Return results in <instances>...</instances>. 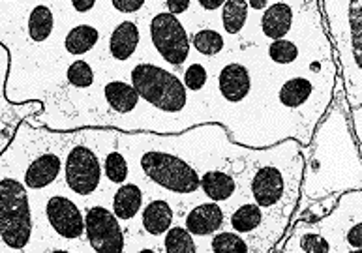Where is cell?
I'll list each match as a JSON object with an SVG mask.
<instances>
[{
    "mask_svg": "<svg viewBox=\"0 0 362 253\" xmlns=\"http://www.w3.org/2000/svg\"><path fill=\"white\" fill-rule=\"evenodd\" d=\"M132 86L141 100L163 113H180L188 103V90L179 77L156 64H136L130 73Z\"/></svg>",
    "mask_w": 362,
    "mask_h": 253,
    "instance_id": "cell-1",
    "label": "cell"
},
{
    "mask_svg": "<svg viewBox=\"0 0 362 253\" xmlns=\"http://www.w3.org/2000/svg\"><path fill=\"white\" fill-rule=\"evenodd\" d=\"M0 238L10 249H23L33 238V212L25 184L0 180Z\"/></svg>",
    "mask_w": 362,
    "mask_h": 253,
    "instance_id": "cell-2",
    "label": "cell"
},
{
    "mask_svg": "<svg viewBox=\"0 0 362 253\" xmlns=\"http://www.w3.org/2000/svg\"><path fill=\"white\" fill-rule=\"evenodd\" d=\"M139 167L146 178L160 188L179 195H192L199 189V175L182 158L163 151H146L141 154Z\"/></svg>",
    "mask_w": 362,
    "mask_h": 253,
    "instance_id": "cell-3",
    "label": "cell"
},
{
    "mask_svg": "<svg viewBox=\"0 0 362 253\" xmlns=\"http://www.w3.org/2000/svg\"><path fill=\"white\" fill-rule=\"evenodd\" d=\"M148 30H151L152 45L168 64L182 66L188 60V33L182 23L177 19V16H171L169 11L156 13L152 17Z\"/></svg>",
    "mask_w": 362,
    "mask_h": 253,
    "instance_id": "cell-4",
    "label": "cell"
},
{
    "mask_svg": "<svg viewBox=\"0 0 362 253\" xmlns=\"http://www.w3.org/2000/svg\"><path fill=\"white\" fill-rule=\"evenodd\" d=\"M102 163L96 152L85 145L74 146L64 163V178L68 188L76 195L88 197L100 188L102 182Z\"/></svg>",
    "mask_w": 362,
    "mask_h": 253,
    "instance_id": "cell-5",
    "label": "cell"
},
{
    "mask_svg": "<svg viewBox=\"0 0 362 253\" xmlns=\"http://www.w3.org/2000/svg\"><path fill=\"white\" fill-rule=\"evenodd\" d=\"M85 235L96 253L124 252V231L120 220L105 206H92L85 214Z\"/></svg>",
    "mask_w": 362,
    "mask_h": 253,
    "instance_id": "cell-6",
    "label": "cell"
},
{
    "mask_svg": "<svg viewBox=\"0 0 362 253\" xmlns=\"http://www.w3.org/2000/svg\"><path fill=\"white\" fill-rule=\"evenodd\" d=\"M45 218L60 238L79 240L85 235V216L79 206L64 195H53L45 203Z\"/></svg>",
    "mask_w": 362,
    "mask_h": 253,
    "instance_id": "cell-7",
    "label": "cell"
},
{
    "mask_svg": "<svg viewBox=\"0 0 362 253\" xmlns=\"http://www.w3.org/2000/svg\"><path fill=\"white\" fill-rule=\"evenodd\" d=\"M250 192L254 197V203L259 206L261 211H272L276 205H280V201L286 197L287 182L280 167H276L272 163H263L259 167H255L250 182Z\"/></svg>",
    "mask_w": 362,
    "mask_h": 253,
    "instance_id": "cell-8",
    "label": "cell"
},
{
    "mask_svg": "<svg viewBox=\"0 0 362 253\" xmlns=\"http://www.w3.org/2000/svg\"><path fill=\"white\" fill-rule=\"evenodd\" d=\"M218 90L229 103H240L252 90V77L248 68L240 62H229L218 73Z\"/></svg>",
    "mask_w": 362,
    "mask_h": 253,
    "instance_id": "cell-9",
    "label": "cell"
},
{
    "mask_svg": "<svg viewBox=\"0 0 362 253\" xmlns=\"http://www.w3.org/2000/svg\"><path fill=\"white\" fill-rule=\"evenodd\" d=\"M62 171V160L54 152H44L28 163L25 171V188L44 189L59 178Z\"/></svg>",
    "mask_w": 362,
    "mask_h": 253,
    "instance_id": "cell-10",
    "label": "cell"
},
{
    "mask_svg": "<svg viewBox=\"0 0 362 253\" xmlns=\"http://www.w3.org/2000/svg\"><path fill=\"white\" fill-rule=\"evenodd\" d=\"M223 223V211L218 203H203L194 206L186 216V231L192 237H209Z\"/></svg>",
    "mask_w": 362,
    "mask_h": 253,
    "instance_id": "cell-11",
    "label": "cell"
},
{
    "mask_svg": "<svg viewBox=\"0 0 362 253\" xmlns=\"http://www.w3.org/2000/svg\"><path fill=\"white\" fill-rule=\"evenodd\" d=\"M293 8L287 2H274L267 6L261 17V33L269 40H281L291 33Z\"/></svg>",
    "mask_w": 362,
    "mask_h": 253,
    "instance_id": "cell-12",
    "label": "cell"
},
{
    "mask_svg": "<svg viewBox=\"0 0 362 253\" xmlns=\"http://www.w3.org/2000/svg\"><path fill=\"white\" fill-rule=\"evenodd\" d=\"M139 28L134 21H122L113 28L109 36V53L115 60L126 62L134 57L139 45Z\"/></svg>",
    "mask_w": 362,
    "mask_h": 253,
    "instance_id": "cell-13",
    "label": "cell"
},
{
    "mask_svg": "<svg viewBox=\"0 0 362 253\" xmlns=\"http://www.w3.org/2000/svg\"><path fill=\"white\" fill-rule=\"evenodd\" d=\"M199 189L212 201V203H220V201L231 199L235 192H237V182L233 175L220 169L214 171H206L199 177Z\"/></svg>",
    "mask_w": 362,
    "mask_h": 253,
    "instance_id": "cell-14",
    "label": "cell"
},
{
    "mask_svg": "<svg viewBox=\"0 0 362 253\" xmlns=\"http://www.w3.org/2000/svg\"><path fill=\"white\" fill-rule=\"evenodd\" d=\"M103 98H105L109 107L119 114L132 113L141 100L136 88L132 86V83L119 81V79L109 81L107 85L103 86Z\"/></svg>",
    "mask_w": 362,
    "mask_h": 253,
    "instance_id": "cell-15",
    "label": "cell"
},
{
    "mask_svg": "<svg viewBox=\"0 0 362 253\" xmlns=\"http://www.w3.org/2000/svg\"><path fill=\"white\" fill-rule=\"evenodd\" d=\"M141 223H143V229L152 237L165 235L171 229V223H173V208H171L168 201H151L143 211Z\"/></svg>",
    "mask_w": 362,
    "mask_h": 253,
    "instance_id": "cell-16",
    "label": "cell"
},
{
    "mask_svg": "<svg viewBox=\"0 0 362 253\" xmlns=\"http://www.w3.org/2000/svg\"><path fill=\"white\" fill-rule=\"evenodd\" d=\"M143 206V192L137 184L124 182L113 195V214L122 221L136 218Z\"/></svg>",
    "mask_w": 362,
    "mask_h": 253,
    "instance_id": "cell-17",
    "label": "cell"
},
{
    "mask_svg": "<svg viewBox=\"0 0 362 253\" xmlns=\"http://www.w3.org/2000/svg\"><path fill=\"white\" fill-rule=\"evenodd\" d=\"M312 94H314V83L308 77H291L280 86L278 102L287 109H298L308 102Z\"/></svg>",
    "mask_w": 362,
    "mask_h": 253,
    "instance_id": "cell-18",
    "label": "cell"
},
{
    "mask_svg": "<svg viewBox=\"0 0 362 253\" xmlns=\"http://www.w3.org/2000/svg\"><path fill=\"white\" fill-rule=\"evenodd\" d=\"M98 40H100V33L96 27L92 25H77L66 34L64 47L70 54H87L88 51L96 47Z\"/></svg>",
    "mask_w": 362,
    "mask_h": 253,
    "instance_id": "cell-19",
    "label": "cell"
},
{
    "mask_svg": "<svg viewBox=\"0 0 362 253\" xmlns=\"http://www.w3.org/2000/svg\"><path fill=\"white\" fill-rule=\"evenodd\" d=\"M28 36L33 42H45L53 34L54 28V16L51 8L45 4L34 6L30 16H28Z\"/></svg>",
    "mask_w": 362,
    "mask_h": 253,
    "instance_id": "cell-20",
    "label": "cell"
},
{
    "mask_svg": "<svg viewBox=\"0 0 362 253\" xmlns=\"http://www.w3.org/2000/svg\"><path fill=\"white\" fill-rule=\"evenodd\" d=\"M246 0H226L222 6V25L227 34H238L248 21Z\"/></svg>",
    "mask_w": 362,
    "mask_h": 253,
    "instance_id": "cell-21",
    "label": "cell"
},
{
    "mask_svg": "<svg viewBox=\"0 0 362 253\" xmlns=\"http://www.w3.org/2000/svg\"><path fill=\"white\" fill-rule=\"evenodd\" d=\"M229 221L237 233H252L263 223V212L255 203H244L233 212Z\"/></svg>",
    "mask_w": 362,
    "mask_h": 253,
    "instance_id": "cell-22",
    "label": "cell"
},
{
    "mask_svg": "<svg viewBox=\"0 0 362 253\" xmlns=\"http://www.w3.org/2000/svg\"><path fill=\"white\" fill-rule=\"evenodd\" d=\"M192 43L194 47L197 49V53H201L203 57H214V54L222 53L223 42L222 34L212 30V28H203V30H197V33L192 36Z\"/></svg>",
    "mask_w": 362,
    "mask_h": 253,
    "instance_id": "cell-23",
    "label": "cell"
},
{
    "mask_svg": "<svg viewBox=\"0 0 362 253\" xmlns=\"http://www.w3.org/2000/svg\"><path fill=\"white\" fill-rule=\"evenodd\" d=\"M163 246H165V253H197L194 237L184 227H171L165 233Z\"/></svg>",
    "mask_w": 362,
    "mask_h": 253,
    "instance_id": "cell-24",
    "label": "cell"
},
{
    "mask_svg": "<svg viewBox=\"0 0 362 253\" xmlns=\"http://www.w3.org/2000/svg\"><path fill=\"white\" fill-rule=\"evenodd\" d=\"M103 175L107 177L109 182L113 184H124L128 175H130V167H128V162L122 152L113 151L105 154V160H103Z\"/></svg>",
    "mask_w": 362,
    "mask_h": 253,
    "instance_id": "cell-25",
    "label": "cell"
},
{
    "mask_svg": "<svg viewBox=\"0 0 362 253\" xmlns=\"http://www.w3.org/2000/svg\"><path fill=\"white\" fill-rule=\"evenodd\" d=\"M298 57H300V49H298L297 43L291 42V40H274V42H271V45H269V59H271L274 64L289 66L293 64Z\"/></svg>",
    "mask_w": 362,
    "mask_h": 253,
    "instance_id": "cell-26",
    "label": "cell"
},
{
    "mask_svg": "<svg viewBox=\"0 0 362 253\" xmlns=\"http://www.w3.org/2000/svg\"><path fill=\"white\" fill-rule=\"evenodd\" d=\"M211 248L212 253H250L248 242L238 233H216Z\"/></svg>",
    "mask_w": 362,
    "mask_h": 253,
    "instance_id": "cell-27",
    "label": "cell"
},
{
    "mask_svg": "<svg viewBox=\"0 0 362 253\" xmlns=\"http://www.w3.org/2000/svg\"><path fill=\"white\" fill-rule=\"evenodd\" d=\"M66 79L76 88H90L94 83V70L87 60H76L66 71Z\"/></svg>",
    "mask_w": 362,
    "mask_h": 253,
    "instance_id": "cell-28",
    "label": "cell"
},
{
    "mask_svg": "<svg viewBox=\"0 0 362 253\" xmlns=\"http://www.w3.org/2000/svg\"><path fill=\"white\" fill-rule=\"evenodd\" d=\"M206 79H209V73H206L205 66L199 64V62H195V64L188 66L186 71H184V86H186V90L192 92H199L205 88Z\"/></svg>",
    "mask_w": 362,
    "mask_h": 253,
    "instance_id": "cell-29",
    "label": "cell"
},
{
    "mask_svg": "<svg viewBox=\"0 0 362 253\" xmlns=\"http://www.w3.org/2000/svg\"><path fill=\"white\" fill-rule=\"evenodd\" d=\"M300 249L304 253H329L330 244L329 240L319 235V233H306L303 238H300Z\"/></svg>",
    "mask_w": 362,
    "mask_h": 253,
    "instance_id": "cell-30",
    "label": "cell"
},
{
    "mask_svg": "<svg viewBox=\"0 0 362 253\" xmlns=\"http://www.w3.org/2000/svg\"><path fill=\"white\" fill-rule=\"evenodd\" d=\"M146 0H111V4L120 13H137L145 6Z\"/></svg>",
    "mask_w": 362,
    "mask_h": 253,
    "instance_id": "cell-31",
    "label": "cell"
},
{
    "mask_svg": "<svg viewBox=\"0 0 362 253\" xmlns=\"http://www.w3.org/2000/svg\"><path fill=\"white\" fill-rule=\"evenodd\" d=\"M346 240L353 249H361L362 248V223H361V221L357 220V221H355V225H353L351 229H347Z\"/></svg>",
    "mask_w": 362,
    "mask_h": 253,
    "instance_id": "cell-32",
    "label": "cell"
},
{
    "mask_svg": "<svg viewBox=\"0 0 362 253\" xmlns=\"http://www.w3.org/2000/svg\"><path fill=\"white\" fill-rule=\"evenodd\" d=\"M165 8L171 16H180L188 11L189 0H165Z\"/></svg>",
    "mask_w": 362,
    "mask_h": 253,
    "instance_id": "cell-33",
    "label": "cell"
},
{
    "mask_svg": "<svg viewBox=\"0 0 362 253\" xmlns=\"http://www.w3.org/2000/svg\"><path fill=\"white\" fill-rule=\"evenodd\" d=\"M71 6L77 13H87L96 6V0H71Z\"/></svg>",
    "mask_w": 362,
    "mask_h": 253,
    "instance_id": "cell-34",
    "label": "cell"
},
{
    "mask_svg": "<svg viewBox=\"0 0 362 253\" xmlns=\"http://www.w3.org/2000/svg\"><path fill=\"white\" fill-rule=\"evenodd\" d=\"M197 2L205 11H214L218 8H222L226 0H197Z\"/></svg>",
    "mask_w": 362,
    "mask_h": 253,
    "instance_id": "cell-35",
    "label": "cell"
},
{
    "mask_svg": "<svg viewBox=\"0 0 362 253\" xmlns=\"http://www.w3.org/2000/svg\"><path fill=\"white\" fill-rule=\"evenodd\" d=\"M246 2H248V8H254L255 11L265 10L269 6V0H246Z\"/></svg>",
    "mask_w": 362,
    "mask_h": 253,
    "instance_id": "cell-36",
    "label": "cell"
},
{
    "mask_svg": "<svg viewBox=\"0 0 362 253\" xmlns=\"http://www.w3.org/2000/svg\"><path fill=\"white\" fill-rule=\"evenodd\" d=\"M137 253H158V252H154L152 248H145V249H141V252H137Z\"/></svg>",
    "mask_w": 362,
    "mask_h": 253,
    "instance_id": "cell-37",
    "label": "cell"
},
{
    "mask_svg": "<svg viewBox=\"0 0 362 253\" xmlns=\"http://www.w3.org/2000/svg\"><path fill=\"white\" fill-rule=\"evenodd\" d=\"M51 253H74V252H68V249H54V252Z\"/></svg>",
    "mask_w": 362,
    "mask_h": 253,
    "instance_id": "cell-38",
    "label": "cell"
},
{
    "mask_svg": "<svg viewBox=\"0 0 362 253\" xmlns=\"http://www.w3.org/2000/svg\"><path fill=\"white\" fill-rule=\"evenodd\" d=\"M347 253H362L361 249H353V252H347Z\"/></svg>",
    "mask_w": 362,
    "mask_h": 253,
    "instance_id": "cell-39",
    "label": "cell"
}]
</instances>
